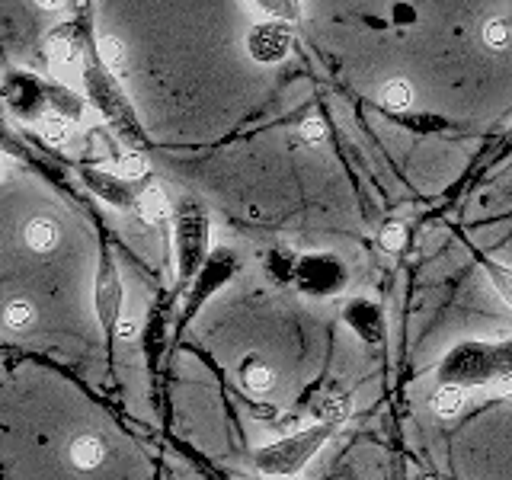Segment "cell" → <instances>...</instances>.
Listing matches in <instances>:
<instances>
[{"instance_id":"cell-18","label":"cell","mask_w":512,"mask_h":480,"mask_svg":"<svg viewBox=\"0 0 512 480\" xmlns=\"http://www.w3.org/2000/svg\"><path fill=\"white\" fill-rule=\"evenodd\" d=\"M39 135L45 138V144H52V148H61V144H68L71 138V122L52 112V116L39 119Z\"/></svg>"},{"instance_id":"cell-1","label":"cell","mask_w":512,"mask_h":480,"mask_svg":"<svg viewBox=\"0 0 512 480\" xmlns=\"http://www.w3.org/2000/svg\"><path fill=\"white\" fill-rule=\"evenodd\" d=\"M503 375H512V340L458 343L436 368V378L442 384H461V388L493 384Z\"/></svg>"},{"instance_id":"cell-28","label":"cell","mask_w":512,"mask_h":480,"mask_svg":"<svg viewBox=\"0 0 512 480\" xmlns=\"http://www.w3.org/2000/svg\"><path fill=\"white\" fill-rule=\"evenodd\" d=\"M138 317H119V324H116V333L122 336V340H135L138 336Z\"/></svg>"},{"instance_id":"cell-27","label":"cell","mask_w":512,"mask_h":480,"mask_svg":"<svg viewBox=\"0 0 512 480\" xmlns=\"http://www.w3.org/2000/svg\"><path fill=\"white\" fill-rule=\"evenodd\" d=\"M301 135L308 138V141H324L327 128H324V122H320V119H308V122L301 125Z\"/></svg>"},{"instance_id":"cell-13","label":"cell","mask_w":512,"mask_h":480,"mask_svg":"<svg viewBox=\"0 0 512 480\" xmlns=\"http://www.w3.org/2000/svg\"><path fill=\"white\" fill-rule=\"evenodd\" d=\"M26 247L36 250V253H52L58 247V224L52 218H32L26 224Z\"/></svg>"},{"instance_id":"cell-8","label":"cell","mask_w":512,"mask_h":480,"mask_svg":"<svg viewBox=\"0 0 512 480\" xmlns=\"http://www.w3.org/2000/svg\"><path fill=\"white\" fill-rule=\"evenodd\" d=\"M84 176H87V186L96 192V196H103L109 205H116V208L138 205V196H132V186H128L125 176H109L100 170H84Z\"/></svg>"},{"instance_id":"cell-5","label":"cell","mask_w":512,"mask_h":480,"mask_svg":"<svg viewBox=\"0 0 512 480\" xmlns=\"http://www.w3.org/2000/svg\"><path fill=\"white\" fill-rule=\"evenodd\" d=\"M247 52L256 64H279L288 52H292V32L282 20L256 23L247 36Z\"/></svg>"},{"instance_id":"cell-10","label":"cell","mask_w":512,"mask_h":480,"mask_svg":"<svg viewBox=\"0 0 512 480\" xmlns=\"http://www.w3.org/2000/svg\"><path fill=\"white\" fill-rule=\"evenodd\" d=\"M109 448L100 436H77L71 442V464L77 471H96L103 468Z\"/></svg>"},{"instance_id":"cell-12","label":"cell","mask_w":512,"mask_h":480,"mask_svg":"<svg viewBox=\"0 0 512 480\" xmlns=\"http://www.w3.org/2000/svg\"><path fill=\"white\" fill-rule=\"evenodd\" d=\"M314 416H317V423H333V426H340L346 423L349 416H352V397L349 394H340V391H333V394H324L314 404Z\"/></svg>"},{"instance_id":"cell-11","label":"cell","mask_w":512,"mask_h":480,"mask_svg":"<svg viewBox=\"0 0 512 480\" xmlns=\"http://www.w3.org/2000/svg\"><path fill=\"white\" fill-rule=\"evenodd\" d=\"M135 208L148 224H164L173 215V205L167 199V192H164V186H157V183L138 192V205Z\"/></svg>"},{"instance_id":"cell-9","label":"cell","mask_w":512,"mask_h":480,"mask_svg":"<svg viewBox=\"0 0 512 480\" xmlns=\"http://www.w3.org/2000/svg\"><path fill=\"white\" fill-rule=\"evenodd\" d=\"M346 324L356 330L365 343H378L381 333H384V320H381V311L375 308V304L368 301H352L349 308L343 311Z\"/></svg>"},{"instance_id":"cell-6","label":"cell","mask_w":512,"mask_h":480,"mask_svg":"<svg viewBox=\"0 0 512 480\" xmlns=\"http://www.w3.org/2000/svg\"><path fill=\"white\" fill-rule=\"evenodd\" d=\"M237 272V256L234 253H228V250H218V253H212L205 260V266L199 269V279H196V288H192V295H189V314H196L199 308H202V301L205 298H212L218 288L224 285V282H231V276Z\"/></svg>"},{"instance_id":"cell-14","label":"cell","mask_w":512,"mask_h":480,"mask_svg":"<svg viewBox=\"0 0 512 480\" xmlns=\"http://www.w3.org/2000/svg\"><path fill=\"white\" fill-rule=\"evenodd\" d=\"M48 61H52V68L61 77H71L77 71V64H80L77 45L68 36H55L52 42H48Z\"/></svg>"},{"instance_id":"cell-4","label":"cell","mask_w":512,"mask_h":480,"mask_svg":"<svg viewBox=\"0 0 512 480\" xmlns=\"http://www.w3.org/2000/svg\"><path fill=\"white\" fill-rule=\"evenodd\" d=\"M119 308H122V282L119 269L112 263V256H100V272H96V320H100L103 333H116L119 324Z\"/></svg>"},{"instance_id":"cell-2","label":"cell","mask_w":512,"mask_h":480,"mask_svg":"<svg viewBox=\"0 0 512 480\" xmlns=\"http://www.w3.org/2000/svg\"><path fill=\"white\" fill-rule=\"evenodd\" d=\"M336 426L333 423H314V426H301L292 436H285L279 442H269L263 448H256V468L263 474H282V477H298L308 461L333 439Z\"/></svg>"},{"instance_id":"cell-16","label":"cell","mask_w":512,"mask_h":480,"mask_svg":"<svg viewBox=\"0 0 512 480\" xmlns=\"http://www.w3.org/2000/svg\"><path fill=\"white\" fill-rule=\"evenodd\" d=\"M240 378H244L247 391H253V394H266V391H272V384H276V372H272V368L263 359H256V356H250L244 362V368H240Z\"/></svg>"},{"instance_id":"cell-20","label":"cell","mask_w":512,"mask_h":480,"mask_svg":"<svg viewBox=\"0 0 512 480\" xmlns=\"http://www.w3.org/2000/svg\"><path fill=\"white\" fill-rule=\"evenodd\" d=\"M100 61L103 68L112 74H122L125 71V45L119 36H103L100 39Z\"/></svg>"},{"instance_id":"cell-31","label":"cell","mask_w":512,"mask_h":480,"mask_svg":"<svg viewBox=\"0 0 512 480\" xmlns=\"http://www.w3.org/2000/svg\"><path fill=\"white\" fill-rule=\"evenodd\" d=\"M263 480H298V477H282V474H266Z\"/></svg>"},{"instance_id":"cell-30","label":"cell","mask_w":512,"mask_h":480,"mask_svg":"<svg viewBox=\"0 0 512 480\" xmlns=\"http://www.w3.org/2000/svg\"><path fill=\"white\" fill-rule=\"evenodd\" d=\"M36 4H39L42 10H61V7H64V0H36Z\"/></svg>"},{"instance_id":"cell-17","label":"cell","mask_w":512,"mask_h":480,"mask_svg":"<svg viewBox=\"0 0 512 480\" xmlns=\"http://www.w3.org/2000/svg\"><path fill=\"white\" fill-rule=\"evenodd\" d=\"M480 266H484L490 285L496 288V295H500L512 308V266H503V263H496V260H480Z\"/></svg>"},{"instance_id":"cell-15","label":"cell","mask_w":512,"mask_h":480,"mask_svg":"<svg viewBox=\"0 0 512 480\" xmlns=\"http://www.w3.org/2000/svg\"><path fill=\"white\" fill-rule=\"evenodd\" d=\"M464 407H468V388H461V384H442L436 397H432V410L445 416V420L458 416Z\"/></svg>"},{"instance_id":"cell-19","label":"cell","mask_w":512,"mask_h":480,"mask_svg":"<svg viewBox=\"0 0 512 480\" xmlns=\"http://www.w3.org/2000/svg\"><path fill=\"white\" fill-rule=\"evenodd\" d=\"M4 324L10 330H29L32 324H36V308H32V301L26 298H13L7 304V311H4Z\"/></svg>"},{"instance_id":"cell-24","label":"cell","mask_w":512,"mask_h":480,"mask_svg":"<svg viewBox=\"0 0 512 480\" xmlns=\"http://www.w3.org/2000/svg\"><path fill=\"white\" fill-rule=\"evenodd\" d=\"M484 42L490 48H506L512 42V29L506 20H487L484 23Z\"/></svg>"},{"instance_id":"cell-21","label":"cell","mask_w":512,"mask_h":480,"mask_svg":"<svg viewBox=\"0 0 512 480\" xmlns=\"http://www.w3.org/2000/svg\"><path fill=\"white\" fill-rule=\"evenodd\" d=\"M253 4L263 13H269L272 20H282V23L301 20V0H253Z\"/></svg>"},{"instance_id":"cell-25","label":"cell","mask_w":512,"mask_h":480,"mask_svg":"<svg viewBox=\"0 0 512 480\" xmlns=\"http://www.w3.org/2000/svg\"><path fill=\"white\" fill-rule=\"evenodd\" d=\"M144 173H148V160H144L141 154H128V157L119 160V176H125L128 183L141 180Z\"/></svg>"},{"instance_id":"cell-29","label":"cell","mask_w":512,"mask_h":480,"mask_svg":"<svg viewBox=\"0 0 512 480\" xmlns=\"http://www.w3.org/2000/svg\"><path fill=\"white\" fill-rule=\"evenodd\" d=\"M493 394L503 397V400H512V375H503L493 381Z\"/></svg>"},{"instance_id":"cell-26","label":"cell","mask_w":512,"mask_h":480,"mask_svg":"<svg viewBox=\"0 0 512 480\" xmlns=\"http://www.w3.org/2000/svg\"><path fill=\"white\" fill-rule=\"evenodd\" d=\"M404 244H407V231H404V224H388V228L381 231V247H384V250L397 253V250H404Z\"/></svg>"},{"instance_id":"cell-23","label":"cell","mask_w":512,"mask_h":480,"mask_svg":"<svg viewBox=\"0 0 512 480\" xmlns=\"http://www.w3.org/2000/svg\"><path fill=\"white\" fill-rule=\"evenodd\" d=\"M48 96H52V106L58 112H64V116H71V119H80V112H84V106H80V100L71 93V90H64V87H52L48 90Z\"/></svg>"},{"instance_id":"cell-7","label":"cell","mask_w":512,"mask_h":480,"mask_svg":"<svg viewBox=\"0 0 512 480\" xmlns=\"http://www.w3.org/2000/svg\"><path fill=\"white\" fill-rule=\"evenodd\" d=\"M298 282L311 295H333L346 285V272L333 256H308L298 266Z\"/></svg>"},{"instance_id":"cell-22","label":"cell","mask_w":512,"mask_h":480,"mask_svg":"<svg viewBox=\"0 0 512 480\" xmlns=\"http://www.w3.org/2000/svg\"><path fill=\"white\" fill-rule=\"evenodd\" d=\"M381 103L388 109H407L413 103V90L404 80H391V84H384L381 90Z\"/></svg>"},{"instance_id":"cell-3","label":"cell","mask_w":512,"mask_h":480,"mask_svg":"<svg viewBox=\"0 0 512 480\" xmlns=\"http://www.w3.org/2000/svg\"><path fill=\"white\" fill-rule=\"evenodd\" d=\"M208 260V218L199 202H183L176 212V276L192 282Z\"/></svg>"}]
</instances>
